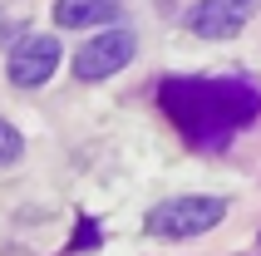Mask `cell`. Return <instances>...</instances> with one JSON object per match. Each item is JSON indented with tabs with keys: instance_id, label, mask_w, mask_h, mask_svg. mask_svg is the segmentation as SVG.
Wrapping results in <instances>:
<instances>
[{
	"instance_id": "cell-5",
	"label": "cell",
	"mask_w": 261,
	"mask_h": 256,
	"mask_svg": "<svg viewBox=\"0 0 261 256\" xmlns=\"http://www.w3.org/2000/svg\"><path fill=\"white\" fill-rule=\"evenodd\" d=\"M59 35H25L10 55V84L15 89H40L59 69Z\"/></svg>"
},
{
	"instance_id": "cell-1",
	"label": "cell",
	"mask_w": 261,
	"mask_h": 256,
	"mask_svg": "<svg viewBox=\"0 0 261 256\" xmlns=\"http://www.w3.org/2000/svg\"><path fill=\"white\" fill-rule=\"evenodd\" d=\"M158 104L202 148H222L237 128L261 114V94L242 79H168L158 89Z\"/></svg>"
},
{
	"instance_id": "cell-7",
	"label": "cell",
	"mask_w": 261,
	"mask_h": 256,
	"mask_svg": "<svg viewBox=\"0 0 261 256\" xmlns=\"http://www.w3.org/2000/svg\"><path fill=\"white\" fill-rule=\"evenodd\" d=\"M20 153H25V138H20V133H15V128L0 118V168L20 163Z\"/></svg>"
},
{
	"instance_id": "cell-4",
	"label": "cell",
	"mask_w": 261,
	"mask_h": 256,
	"mask_svg": "<svg viewBox=\"0 0 261 256\" xmlns=\"http://www.w3.org/2000/svg\"><path fill=\"white\" fill-rule=\"evenodd\" d=\"M261 0H197L188 15H182V25L192 35H202V40H232L247 30V20L256 15Z\"/></svg>"
},
{
	"instance_id": "cell-2",
	"label": "cell",
	"mask_w": 261,
	"mask_h": 256,
	"mask_svg": "<svg viewBox=\"0 0 261 256\" xmlns=\"http://www.w3.org/2000/svg\"><path fill=\"white\" fill-rule=\"evenodd\" d=\"M227 217V202L222 197H168L148 212L143 232L148 237H168V242H182V237H202Z\"/></svg>"
},
{
	"instance_id": "cell-6",
	"label": "cell",
	"mask_w": 261,
	"mask_h": 256,
	"mask_svg": "<svg viewBox=\"0 0 261 256\" xmlns=\"http://www.w3.org/2000/svg\"><path fill=\"white\" fill-rule=\"evenodd\" d=\"M123 5L118 0H55V25L59 30H89V25H114Z\"/></svg>"
},
{
	"instance_id": "cell-3",
	"label": "cell",
	"mask_w": 261,
	"mask_h": 256,
	"mask_svg": "<svg viewBox=\"0 0 261 256\" xmlns=\"http://www.w3.org/2000/svg\"><path fill=\"white\" fill-rule=\"evenodd\" d=\"M133 55H138L133 30H128V25H109L103 35H94V40L79 44V55H74V74H79L84 84H99V79L118 74Z\"/></svg>"
}]
</instances>
